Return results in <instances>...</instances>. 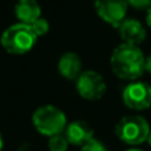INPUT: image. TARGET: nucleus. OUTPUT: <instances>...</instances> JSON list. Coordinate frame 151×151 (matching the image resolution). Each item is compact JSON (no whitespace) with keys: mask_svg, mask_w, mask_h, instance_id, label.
Segmentation results:
<instances>
[{"mask_svg":"<svg viewBox=\"0 0 151 151\" xmlns=\"http://www.w3.org/2000/svg\"><path fill=\"white\" fill-rule=\"evenodd\" d=\"M145 60L146 57L138 45L123 42L113 50L110 66L118 78L134 81L145 73Z\"/></svg>","mask_w":151,"mask_h":151,"instance_id":"f257e3e1","label":"nucleus"},{"mask_svg":"<svg viewBox=\"0 0 151 151\" xmlns=\"http://www.w3.org/2000/svg\"><path fill=\"white\" fill-rule=\"evenodd\" d=\"M37 39L29 24L17 23L8 27L0 37V44L11 55H24L35 47Z\"/></svg>","mask_w":151,"mask_h":151,"instance_id":"f03ea898","label":"nucleus"},{"mask_svg":"<svg viewBox=\"0 0 151 151\" xmlns=\"http://www.w3.org/2000/svg\"><path fill=\"white\" fill-rule=\"evenodd\" d=\"M32 122L40 134L52 137L64 133L66 127V115L63 110L53 105H44L35 110Z\"/></svg>","mask_w":151,"mask_h":151,"instance_id":"7ed1b4c3","label":"nucleus"},{"mask_svg":"<svg viewBox=\"0 0 151 151\" xmlns=\"http://www.w3.org/2000/svg\"><path fill=\"white\" fill-rule=\"evenodd\" d=\"M150 134V125L141 115H127L118 121L115 125V135L123 143L130 146L147 142Z\"/></svg>","mask_w":151,"mask_h":151,"instance_id":"20e7f679","label":"nucleus"},{"mask_svg":"<svg viewBox=\"0 0 151 151\" xmlns=\"http://www.w3.org/2000/svg\"><path fill=\"white\" fill-rule=\"evenodd\" d=\"M76 88L83 99L97 101L104 97L106 91V82L99 73L94 70H85L76 80Z\"/></svg>","mask_w":151,"mask_h":151,"instance_id":"39448f33","label":"nucleus"},{"mask_svg":"<svg viewBox=\"0 0 151 151\" xmlns=\"http://www.w3.org/2000/svg\"><path fill=\"white\" fill-rule=\"evenodd\" d=\"M126 0H94V9L97 15L114 28H118L127 13Z\"/></svg>","mask_w":151,"mask_h":151,"instance_id":"423d86ee","label":"nucleus"},{"mask_svg":"<svg viewBox=\"0 0 151 151\" xmlns=\"http://www.w3.org/2000/svg\"><path fill=\"white\" fill-rule=\"evenodd\" d=\"M123 104L133 110H145L151 106V85L147 82H131L123 89Z\"/></svg>","mask_w":151,"mask_h":151,"instance_id":"0eeeda50","label":"nucleus"},{"mask_svg":"<svg viewBox=\"0 0 151 151\" xmlns=\"http://www.w3.org/2000/svg\"><path fill=\"white\" fill-rule=\"evenodd\" d=\"M119 36L123 42L131 45H141L146 40V29L142 25V23L137 19H125L118 27Z\"/></svg>","mask_w":151,"mask_h":151,"instance_id":"6e6552de","label":"nucleus"},{"mask_svg":"<svg viewBox=\"0 0 151 151\" xmlns=\"http://www.w3.org/2000/svg\"><path fill=\"white\" fill-rule=\"evenodd\" d=\"M64 135L66 137L69 145H74V146H83L88 141L94 138L93 129L85 121H73L66 125Z\"/></svg>","mask_w":151,"mask_h":151,"instance_id":"1a4fd4ad","label":"nucleus"},{"mask_svg":"<svg viewBox=\"0 0 151 151\" xmlns=\"http://www.w3.org/2000/svg\"><path fill=\"white\" fill-rule=\"evenodd\" d=\"M58 73L66 80H77L82 73V61L74 52H66L60 57L57 64Z\"/></svg>","mask_w":151,"mask_h":151,"instance_id":"9d476101","label":"nucleus"},{"mask_svg":"<svg viewBox=\"0 0 151 151\" xmlns=\"http://www.w3.org/2000/svg\"><path fill=\"white\" fill-rule=\"evenodd\" d=\"M15 15L20 23L32 24L41 17V7L36 0H17L15 5Z\"/></svg>","mask_w":151,"mask_h":151,"instance_id":"9b49d317","label":"nucleus"},{"mask_svg":"<svg viewBox=\"0 0 151 151\" xmlns=\"http://www.w3.org/2000/svg\"><path fill=\"white\" fill-rule=\"evenodd\" d=\"M68 146H69V142L66 139V137L64 135V133L49 137L48 149L50 151H66L68 150Z\"/></svg>","mask_w":151,"mask_h":151,"instance_id":"f8f14e48","label":"nucleus"},{"mask_svg":"<svg viewBox=\"0 0 151 151\" xmlns=\"http://www.w3.org/2000/svg\"><path fill=\"white\" fill-rule=\"evenodd\" d=\"M29 25L32 27V29H33V32L36 33L37 37L44 36V35H47V32L49 31V23H48V20L44 17H39L32 24H29Z\"/></svg>","mask_w":151,"mask_h":151,"instance_id":"ddd939ff","label":"nucleus"},{"mask_svg":"<svg viewBox=\"0 0 151 151\" xmlns=\"http://www.w3.org/2000/svg\"><path fill=\"white\" fill-rule=\"evenodd\" d=\"M82 151H107L105 145L96 138H91L82 146Z\"/></svg>","mask_w":151,"mask_h":151,"instance_id":"4468645a","label":"nucleus"},{"mask_svg":"<svg viewBox=\"0 0 151 151\" xmlns=\"http://www.w3.org/2000/svg\"><path fill=\"white\" fill-rule=\"evenodd\" d=\"M126 3L135 9H149L151 7V0H126Z\"/></svg>","mask_w":151,"mask_h":151,"instance_id":"2eb2a0df","label":"nucleus"},{"mask_svg":"<svg viewBox=\"0 0 151 151\" xmlns=\"http://www.w3.org/2000/svg\"><path fill=\"white\" fill-rule=\"evenodd\" d=\"M145 72L151 74V55L147 56L146 60H145Z\"/></svg>","mask_w":151,"mask_h":151,"instance_id":"dca6fc26","label":"nucleus"},{"mask_svg":"<svg viewBox=\"0 0 151 151\" xmlns=\"http://www.w3.org/2000/svg\"><path fill=\"white\" fill-rule=\"evenodd\" d=\"M146 23H147V25L151 28V7L147 9V15H146Z\"/></svg>","mask_w":151,"mask_h":151,"instance_id":"f3484780","label":"nucleus"},{"mask_svg":"<svg viewBox=\"0 0 151 151\" xmlns=\"http://www.w3.org/2000/svg\"><path fill=\"white\" fill-rule=\"evenodd\" d=\"M3 146H4V142H3V137H1V133H0V151L3 150Z\"/></svg>","mask_w":151,"mask_h":151,"instance_id":"a211bd4d","label":"nucleus"},{"mask_svg":"<svg viewBox=\"0 0 151 151\" xmlns=\"http://www.w3.org/2000/svg\"><path fill=\"white\" fill-rule=\"evenodd\" d=\"M147 143H149V145H150V147H151V130H150L149 137H147Z\"/></svg>","mask_w":151,"mask_h":151,"instance_id":"6ab92c4d","label":"nucleus"},{"mask_svg":"<svg viewBox=\"0 0 151 151\" xmlns=\"http://www.w3.org/2000/svg\"><path fill=\"white\" fill-rule=\"evenodd\" d=\"M126 151H143V150H139V149H130V150H126Z\"/></svg>","mask_w":151,"mask_h":151,"instance_id":"aec40b11","label":"nucleus"}]
</instances>
